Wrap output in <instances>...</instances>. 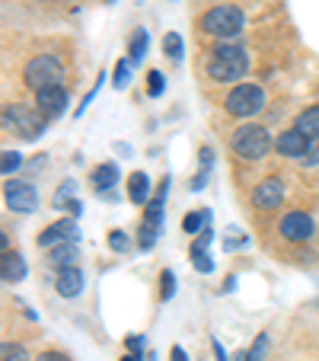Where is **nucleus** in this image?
Here are the masks:
<instances>
[{"label": "nucleus", "mask_w": 319, "mask_h": 361, "mask_svg": "<svg viewBox=\"0 0 319 361\" xmlns=\"http://www.w3.org/2000/svg\"><path fill=\"white\" fill-rule=\"evenodd\" d=\"M128 83V61H118L115 68V87H125Z\"/></svg>", "instance_id": "bb28decb"}, {"label": "nucleus", "mask_w": 319, "mask_h": 361, "mask_svg": "<svg viewBox=\"0 0 319 361\" xmlns=\"http://www.w3.org/2000/svg\"><path fill=\"white\" fill-rule=\"evenodd\" d=\"M278 231H281V237L291 240V243H304V240H310L313 233H316V227H313V218H310V214L291 212V214H284V218H281Z\"/></svg>", "instance_id": "423d86ee"}, {"label": "nucleus", "mask_w": 319, "mask_h": 361, "mask_svg": "<svg viewBox=\"0 0 319 361\" xmlns=\"http://www.w3.org/2000/svg\"><path fill=\"white\" fill-rule=\"evenodd\" d=\"M80 291H83V272L64 266L61 275H58V294H61V298H77Z\"/></svg>", "instance_id": "ddd939ff"}, {"label": "nucleus", "mask_w": 319, "mask_h": 361, "mask_svg": "<svg viewBox=\"0 0 319 361\" xmlns=\"http://www.w3.org/2000/svg\"><path fill=\"white\" fill-rule=\"evenodd\" d=\"M195 269L198 272H211V269H214V262H211L208 252H204V256H195Z\"/></svg>", "instance_id": "cd10ccee"}, {"label": "nucleus", "mask_w": 319, "mask_h": 361, "mask_svg": "<svg viewBox=\"0 0 319 361\" xmlns=\"http://www.w3.org/2000/svg\"><path fill=\"white\" fill-rule=\"evenodd\" d=\"M246 68H249V58H246V51L239 45H218L214 51H211L208 58V77L218 83H230V80H239V77L246 74Z\"/></svg>", "instance_id": "f257e3e1"}, {"label": "nucleus", "mask_w": 319, "mask_h": 361, "mask_svg": "<svg viewBox=\"0 0 319 361\" xmlns=\"http://www.w3.org/2000/svg\"><path fill=\"white\" fill-rule=\"evenodd\" d=\"M272 135L262 125H243L230 135V150L239 160H262L268 150H272Z\"/></svg>", "instance_id": "f03ea898"}, {"label": "nucleus", "mask_w": 319, "mask_h": 361, "mask_svg": "<svg viewBox=\"0 0 319 361\" xmlns=\"http://www.w3.org/2000/svg\"><path fill=\"white\" fill-rule=\"evenodd\" d=\"M64 240H68V243H74L77 240V224L74 221H58V224L45 227V233H39V246H45V250L64 243Z\"/></svg>", "instance_id": "f8f14e48"}, {"label": "nucleus", "mask_w": 319, "mask_h": 361, "mask_svg": "<svg viewBox=\"0 0 319 361\" xmlns=\"http://www.w3.org/2000/svg\"><path fill=\"white\" fill-rule=\"evenodd\" d=\"M109 246H112V250H118V252H125V250H128V240H125V233L122 231H115V233H112V237H109Z\"/></svg>", "instance_id": "a878e982"}, {"label": "nucleus", "mask_w": 319, "mask_h": 361, "mask_svg": "<svg viewBox=\"0 0 319 361\" xmlns=\"http://www.w3.org/2000/svg\"><path fill=\"white\" fill-rule=\"evenodd\" d=\"M163 51L173 58V61H179V58H182V39H179L176 32H166V39H163Z\"/></svg>", "instance_id": "6ab92c4d"}, {"label": "nucleus", "mask_w": 319, "mask_h": 361, "mask_svg": "<svg viewBox=\"0 0 319 361\" xmlns=\"http://www.w3.org/2000/svg\"><path fill=\"white\" fill-rule=\"evenodd\" d=\"M214 355H218V361H224V348L218 345V339H214Z\"/></svg>", "instance_id": "2f4dec72"}, {"label": "nucleus", "mask_w": 319, "mask_h": 361, "mask_svg": "<svg viewBox=\"0 0 319 361\" xmlns=\"http://www.w3.org/2000/svg\"><path fill=\"white\" fill-rule=\"evenodd\" d=\"M316 150H319V137H316Z\"/></svg>", "instance_id": "72a5a7b5"}, {"label": "nucleus", "mask_w": 319, "mask_h": 361, "mask_svg": "<svg viewBox=\"0 0 319 361\" xmlns=\"http://www.w3.org/2000/svg\"><path fill=\"white\" fill-rule=\"evenodd\" d=\"M122 361H141V358H135V355H128V358H122Z\"/></svg>", "instance_id": "473e14b6"}, {"label": "nucleus", "mask_w": 319, "mask_h": 361, "mask_svg": "<svg viewBox=\"0 0 319 361\" xmlns=\"http://www.w3.org/2000/svg\"><path fill=\"white\" fill-rule=\"evenodd\" d=\"M0 358H4V361H29V355H26V348H23V345H10V342H7Z\"/></svg>", "instance_id": "4be33fe9"}, {"label": "nucleus", "mask_w": 319, "mask_h": 361, "mask_svg": "<svg viewBox=\"0 0 319 361\" xmlns=\"http://www.w3.org/2000/svg\"><path fill=\"white\" fill-rule=\"evenodd\" d=\"M173 361H185V352H182V348H173Z\"/></svg>", "instance_id": "7c9ffc66"}, {"label": "nucleus", "mask_w": 319, "mask_h": 361, "mask_svg": "<svg viewBox=\"0 0 319 361\" xmlns=\"http://www.w3.org/2000/svg\"><path fill=\"white\" fill-rule=\"evenodd\" d=\"M35 106H39L45 116H58V112H64V106H68V90H64L61 83L35 90Z\"/></svg>", "instance_id": "9b49d317"}, {"label": "nucleus", "mask_w": 319, "mask_h": 361, "mask_svg": "<svg viewBox=\"0 0 319 361\" xmlns=\"http://www.w3.org/2000/svg\"><path fill=\"white\" fill-rule=\"evenodd\" d=\"M7 122H13L23 137H35V135H42V128H45V122L39 118V109H29V106H10Z\"/></svg>", "instance_id": "0eeeda50"}, {"label": "nucleus", "mask_w": 319, "mask_h": 361, "mask_svg": "<svg viewBox=\"0 0 319 361\" xmlns=\"http://www.w3.org/2000/svg\"><path fill=\"white\" fill-rule=\"evenodd\" d=\"M294 128L304 131L310 141H316V137H319V106H310V109L300 112L297 122H294Z\"/></svg>", "instance_id": "4468645a"}, {"label": "nucleus", "mask_w": 319, "mask_h": 361, "mask_svg": "<svg viewBox=\"0 0 319 361\" xmlns=\"http://www.w3.org/2000/svg\"><path fill=\"white\" fill-rule=\"evenodd\" d=\"M275 147L281 150V157L297 160V157H306V154H310V137H306L304 131H297V128H287V131H281L278 135Z\"/></svg>", "instance_id": "9d476101"}, {"label": "nucleus", "mask_w": 319, "mask_h": 361, "mask_svg": "<svg viewBox=\"0 0 319 361\" xmlns=\"http://www.w3.org/2000/svg\"><path fill=\"white\" fill-rule=\"evenodd\" d=\"M208 221V212H201V214H185L182 218V231L185 233H198V227Z\"/></svg>", "instance_id": "412c9836"}, {"label": "nucleus", "mask_w": 319, "mask_h": 361, "mask_svg": "<svg viewBox=\"0 0 319 361\" xmlns=\"http://www.w3.org/2000/svg\"><path fill=\"white\" fill-rule=\"evenodd\" d=\"M35 361H68V355H61V352H42Z\"/></svg>", "instance_id": "c85d7f7f"}, {"label": "nucleus", "mask_w": 319, "mask_h": 361, "mask_svg": "<svg viewBox=\"0 0 319 361\" xmlns=\"http://www.w3.org/2000/svg\"><path fill=\"white\" fill-rule=\"evenodd\" d=\"M4 195H7V204L13 208V212L20 214H29L35 212V204H39V195H35V189L29 183H7V189H4Z\"/></svg>", "instance_id": "1a4fd4ad"}, {"label": "nucleus", "mask_w": 319, "mask_h": 361, "mask_svg": "<svg viewBox=\"0 0 319 361\" xmlns=\"http://www.w3.org/2000/svg\"><path fill=\"white\" fill-rule=\"evenodd\" d=\"M125 342H128V348H131V352H141V348H144V339H137V336H128V339H125Z\"/></svg>", "instance_id": "c756f323"}, {"label": "nucleus", "mask_w": 319, "mask_h": 361, "mask_svg": "<svg viewBox=\"0 0 319 361\" xmlns=\"http://www.w3.org/2000/svg\"><path fill=\"white\" fill-rule=\"evenodd\" d=\"M224 106H227V112L237 118L258 116L265 106V93H262V87H256V83H239V87H233L230 93H227Z\"/></svg>", "instance_id": "20e7f679"}, {"label": "nucleus", "mask_w": 319, "mask_h": 361, "mask_svg": "<svg viewBox=\"0 0 319 361\" xmlns=\"http://www.w3.org/2000/svg\"><path fill=\"white\" fill-rule=\"evenodd\" d=\"M281 202H284V185H281V179H262V183L252 189V204H256L258 212H272Z\"/></svg>", "instance_id": "6e6552de"}, {"label": "nucleus", "mask_w": 319, "mask_h": 361, "mask_svg": "<svg viewBox=\"0 0 319 361\" xmlns=\"http://www.w3.org/2000/svg\"><path fill=\"white\" fill-rule=\"evenodd\" d=\"M160 285H163V288H160L163 300H166V298H173V291H176V279H173V272H163V275H160Z\"/></svg>", "instance_id": "393cba45"}, {"label": "nucleus", "mask_w": 319, "mask_h": 361, "mask_svg": "<svg viewBox=\"0 0 319 361\" xmlns=\"http://www.w3.org/2000/svg\"><path fill=\"white\" fill-rule=\"evenodd\" d=\"M198 26L208 35H218V39H237L246 26V16L239 7H230V4H220V7H211L208 13L201 16Z\"/></svg>", "instance_id": "7ed1b4c3"}, {"label": "nucleus", "mask_w": 319, "mask_h": 361, "mask_svg": "<svg viewBox=\"0 0 319 361\" xmlns=\"http://www.w3.org/2000/svg\"><path fill=\"white\" fill-rule=\"evenodd\" d=\"M16 166H20V154L16 150H4V176H10Z\"/></svg>", "instance_id": "b1692460"}, {"label": "nucleus", "mask_w": 319, "mask_h": 361, "mask_svg": "<svg viewBox=\"0 0 319 361\" xmlns=\"http://www.w3.org/2000/svg\"><path fill=\"white\" fill-rule=\"evenodd\" d=\"M128 198L135 204H144L150 198V179L144 176V173H131V179H128Z\"/></svg>", "instance_id": "dca6fc26"}, {"label": "nucleus", "mask_w": 319, "mask_h": 361, "mask_svg": "<svg viewBox=\"0 0 319 361\" xmlns=\"http://www.w3.org/2000/svg\"><path fill=\"white\" fill-rule=\"evenodd\" d=\"M118 183V166L115 164H102V166H96L93 170V185H96V192H106L112 189V185Z\"/></svg>", "instance_id": "2eb2a0df"}, {"label": "nucleus", "mask_w": 319, "mask_h": 361, "mask_svg": "<svg viewBox=\"0 0 319 361\" xmlns=\"http://www.w3.org/2000/svg\"><path fill=\"white\" fill-rule=\"evenodd\" d=\"M147 93L150 96H160V93H163V74H160V71H150V74H147Z\"/></svg>", "instance_id": "5701e85b"}, {"label": "nucleus", "mask_w": 319, "mask_h": 361, "mask_svg": "<svg viewBox=\"0 0 319 361\" xmlns=\"http://www.w3.org/2000/svg\"><path fill=\"white\" fill-rule=\"evenodd\" d=\"M74 256H77V246L74 243H68V246L61 243V246H55V250H51V262H55V266H61V269L68 266Z\"/></svg>", "instance_id": "a211bd4d"}, {"label": "nucleus", "mask_w": 319, "mask_h": 361, "mask_svg": "<svg viewBox=\"0 0 319 361\" xmlns=\"http://www.w3.org/2000/svg\"><path fill=\"white\" fill-rule=\"evenodd\" d=\"M61 77H64V68H61V61H58L55 55H35L32 61L23 68V80H26L32 90L55 87Z\"/></svg>", "instance_id": "39448f33"}, {"label": "nucleus", "mask_w": 319, "mask_h": 361, "mask_svg": "<svg viewBox=\"0 0 319 361\" xmlns=\"http://www.w3.org/2000/svg\"><path fill=\"white\" fill-rule=\"evenodd\" d=\"M26 279V262H23V256H16V252H7L4 256V281L7 285H13V281Z\"/></svg>", "instance_id": "f3484780"}, {"label": "nucleus", "mask_w": 319, "mask_h": 361, "mask_svg": "<svg viewBox=\"0 0 319 361\" xmlns=\"http://www.w3.org/2000/svg\"><path fill=\"white\" fill-rule=\"evenodd\" d=\"M147 51V32H135V39H131V61H141V55Z\"/></svg>", "instance_id": "aec40b11"}]
</instances>
